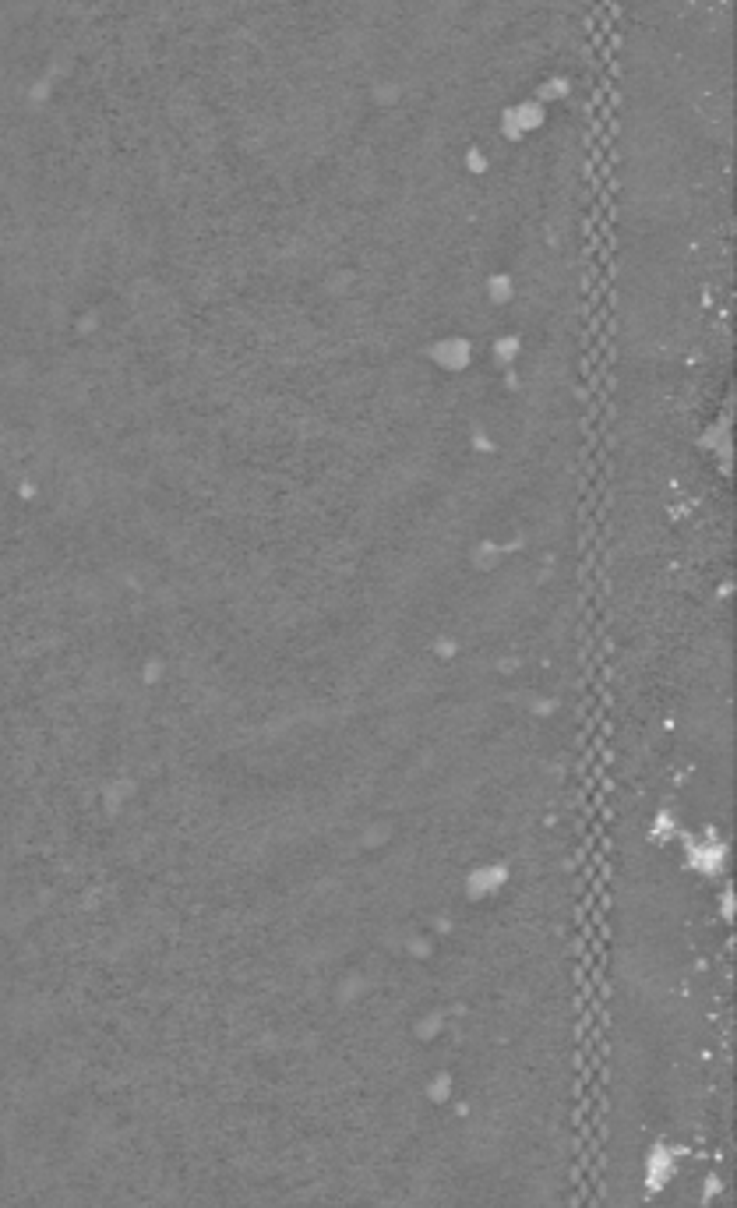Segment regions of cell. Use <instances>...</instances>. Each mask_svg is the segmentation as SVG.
<instances>
[{"label":"cell","instance_id":"obj_1","mask_svg":"<svg viewBox=\"0 0 737 1208\" xmlns=\"http://www.w3.org/2000/svg\"><path fill=\"white\" fill-rule=\"evenodd\" d=\"M681 1170V1152L671 1148L667 1142H656L649 1152H645V1163H642V1183H645V1198H656L671 1187V1180Z\"/></svg>","mask_w":737,"mask_h":1208},{"label":"cell","instance_id":"obj_2","mask_svg":"<svg viewBox=\"0 0 737 1208\" xmlns=\"http://www.w3.org/2000/svg\"><path fill=\"white\" fill-rule=\"evenodd\" d=\"M544 124V103H519V106H512V110H505V117H501V128H505V134L509 138H522V134H529V131H537Z\"/></svg>","mask_w":737,"mask_h":1208},{"label":"cell","instance_id":"obj_3","mask_svg":"<svg viewBox=\"0 0 737 1208\" xmlns=\"http://www.w3.org/2000/svg\"><path fill=\"white\" fill-rule=\"evenodd\" d=\"M561 93H568V85H565V82H561V78H550V82H547L544 89H540V99H537V103H544V99H554V96H561Z\"/></svg>","mask_w":737,"mask_h":1208},{"label":"cell","instance_id":"obj_4","mask_svg":"<svg viewBox=\"0 0 737 1208\" xmlns=\"http://www.w3.org/2000/svg\"><path fill=\"white\" fill-rule=\"evenodd\" d=\"M705 1183H709V1187H703V1198H716V1194H720V1191H723V1183H720V1176H716V1174L709 1176V1180H705Z\"/></svg>","mask_w":737,"mask_h":1208}]
</instances>
